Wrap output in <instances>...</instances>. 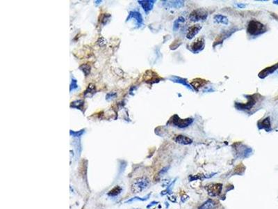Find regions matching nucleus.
<instances>
[{"mask_svg": "<svg viewBox=\"0 0 278 209\" xmlns=\"http://www.w3.org/2000/svg\"><path fill=\"white\" fill-rule=\"evenodd\" d=\"M266 30L265 25L255 20H252L249 22L247 28L248 33L251 36H259L265 32Z\"/></svg>", "mask_w": 278, "mask_h": 209, "instance_id": "f257e3e1", "label": "nucleus"}, {"mask_svg": "<svg viewBox=\"0 0 278 209\" xmlns=\"http://www.w3.org/2000/svg\"><path fill=\"white\" fill-rule=\"evenodd\" d=\"M150 184V180L147 177H141L134 181L131 185V191L133 193H138L148 187Z\"/></svg>", "mask_w": 278, "mask_h": 209, "instance_id": "f03ea898", "label": "nucleus"}, {"mask_svg": "<svg viewBox=\"0 0 278 209\" xmlns=\"http://www.w3.org/2000/svg\"><path fill=\"white\" fill-rule=\"evenodd\" d=\"M171 122L173 126L177 127L179 128H186L193 124V118H187L186 119H182L181 118L179 117V116L177 114H175L172 116L171 119Z\"/></svg>", "mask_w": 278, "mask_h": 209, "instance_id": "7ed1b4c3", "label": "nucleus"}, {"mask_svg": "<svg viewBox=\"0 0 278 209\" xmlns=\"http://www.w3.org/2000/svg\"><path fill=\"white\" fill-rule=\"evenodd\" d=\"M208 17V12L204 8H197L193 11L189 15V19L192 22L204 21Z\"/></svg>", "mask_w": 278, "mask_h": 209, "instance_id": "20e7f679", "label": "nucleus"}, {"mask_svg": "<svg viewBox=\"0 0 278 209\" xmlns=\"http://www.w3.org/2000/svg\"><path fill=\"white\" fill-rule=\"evenodd\" d=\"M205 188H206L209 196L216 197L221 192L223 185L220 183H211L206 185Z\"/></svg>", "mask_w": 278, "mask_h": 209, "instance_id": "39448f33", "label": "nucleus"}, {"mask_svg": "<svg viewBox=\"0 0 278 209\" xmlns=\"http://www.w3.org/2000/svg\"><path fill=\"white\" fill-rule=\"evenodd\" d=\"M205 45V41L203 37L197 38L191 45V50L193 53L197 54L204 49Z\"/></svg>", "mask_w": 278, "mask_h": 209, "instance_id": "423d86ee", "label": "nucleus"}, {"mask_svg": "<svg viewBox=\"0 0 278 209\" xmlns=\"http://www.w3.org/2000/svg\"><path fill=\"white\" fill-rule=\"evenodd\" d=\"M254 96H248L249 98H248V103L246 104H240L239 103H235V106L238 110H250L252 109L253 107L255 105V104L257 103V100L255 98H254Z\"/></svg>", "mask_w": 278, "mask_h": 209, "instance_id": "0eeeda50", "label": "nucleus"}, {"mask_svg": "<svg viewBox=\"0 0 278 209\" xmlns=\"http://www.w3.org/2000/svg\"><path fill=\"white\" fill-rule=\"evenodd\" d=\"M135 19L136 25H137L138 28L142 27L143 25V19L142 15H141V13L138 11H130L129 13L128 17L127 18V21H129L130 19Z\"/></svg>", "mask_w": 278, "mask_h": 209, "instance_id": "6e6552de", "label": "nucleus"}, {"mask_svg": "<svg viewBox=\"0 0 278 209\" xmlns=\"http://www.w3.org/2000/svg\"><path fill=\"white\" fill-rule=\"evenodd\" d=\"M202 29V26L200 25L199 24H194V25L189 27L187 31H186V36L188 39H192L196 36L199 31H200V29Z\"/></svg>", "mask_w": 278, "mask_h": 209, "instance_id": "1a4fd4ad", "label": "nucleus"}, {"mask_svg": "<svg viewBox=\"0 0 278 209\" xmlns=\"http://www.w3.org/2000/svg\"><path fill=\"white\" fill-rule=\"evenodd\" d=\"M138 4L142 6V8H143V10L145 12L146 14H148V13L150 12V11L152 10L153 8L154 4L155 1L154 0H145V1H143V0H141V1H138Z\"/></svg>", "mask_w": 278, "mask_h": 209, "instance_id": "9d476101", "label": "nucleus"}, {"mask_svg": "<svg viewBox=\"0 0 278 209\" xmlns=\"http://www.w3.org/2000/svg\"><path fill=\"white\" fill-rule=\"evenodd\" d=\"M163 5L166 8H179L184 5V1H163Z\"/></svg>", "mask_w": 278, "mask_h": 209, "instance_id": "9b49d317", "label": "nucleus"}, {"mask_svg": "<svg viewBox=\"0 0 278 209\" xmlns=\"http://www.w3.org/2000/svg\"><path fill=\"white\" fill-rule=\"evenodd\" d=\"M277 69H278V63L273 65V66H271L266 68V69L261 70V71L259 73V77L261 79L265 78L266 77H267L268 76H269L270 74H272L273 72H275Z\"/></svg>", "mask_w": 278, "mask_h": 209, "instance_id": "f8f14e48", "label": "nucleus"}, {"mask_svg": "<svg viewBox=\"0 0 278 209\" xmlns=\"http://www.w3.org/2000/svg\"><path fill=\"white\" fill-rule=\"evenodd\" d=\"M169 79H170V80H171L172 82H173L182 84V85H183L184 86H185V87L187 88L188 89L193 92V88H192V87H191L190 85H188V82H187V80H186V79H184V78H179V77H177V76H172L171 77H170Z\"/></svg>", "mask_w": 278, "mask_h": 209, "instance_id": "ddd939ff", "label": "nucleus"}, {"mask_svg": "<svg viewBox=\"0 0 278 209\" xmlns=\"http://www.w3.org/2000/svg\"><path fill=\"white\" fill-rule=\"evenodd\" d=\"M207 83H208V82L205 80V79L201 78H196L193 79L192 82H191V86L192 87V88H195L196 91H198L200 88L204 87V86L205 85H207Z\"/></svg>", "mask_w": 278, "mask_h": 209, "instance_id": "4468645a", "label": "nucleus"}, {"mask_svg": "<svg viewBox=\"0 0 278 209\" xmlns=\"http://www.w3.org/2000/svg\"><path fill=\"white\" fill-rule=\"evenodd\" d=\"M175 141L177 143H178V144H184V145L191 144H192V142H193V140H191V138L186 137V136L182 135H177V137L175 138Z\"/></svg>", "mask_w": 278, "mask_h": 209, "instance_id": "2eb2a0df", "label": "nucleus"}, {"mask_svg": "<svg viewBox=\"0 0 278 209\" xmlns=\"http://www.w3.org/2000/svg\"><path fill=\"white\" fill-rule=\"evenodd\" d=\"M235 30V29H231V30H228V31H224V32L221 34H220L219 36H218V37L217 38V40H216V44H220V43H222L223 42V40L226 39V38H227L228 37H229L230 36H231L232 34H233Z\"/></svg>", "mask_w": 278, "mask_h": 209, "instance_id": "dca6fc26", "label": "nucleus"}, {"mask_svg": "<svg viewBox=\"0 0 278 209\" xmlns=\"http://www.w3.org/2000/svg\"><path fill=\"white\" fill-rule=\"evenodd\" d=\"M258 127L259 129H264L267 132L270 131L271 130L270 117H267L262 121H259L258 123Z\"/></svg>", "mask_w": 278, "mask_h": 209, "instance_id": "f3484780", "label": "nucleus"}, {"mask_svg": "<svg viewBox=\"0 0 278 209\" xmlns=\"http://www.w3.org/2000/svg\"><path fill=\"white\" fill-rule=\"evenodd\" d=\"M214 20H215V21L217 22V23L225 24V25H227V24H228L229 23L228 18L223 15H220V14L216 15L215 16H214Z\"/></svg>", "mask_w": 278, "mask_h": 209, "instance_id": "a211bd4d", "label": "nucleus"}, {"mask_svg": "<svg viewBox=\"0 0 278 209\" xmlns=\"http://www.w3.org/2000/svg\"><path fill=\"white\" fill-rule=\"evenodd\" d=\"M216 206V202L212 199H209L205 201L202 205L200 206L199 209H213Z\"/></svg>", "mask_w": 278, "mask_h": 209, "instance_id": "6ab92c4d", "label": "nucleus"}, {"mask_svg": "<svg viewBox=\"0 0 278 209\" xmlns=\"http://www.w3.org/2000/svg\"><path fill=\"white\" fill-rule=\"evenodd\" d=\"M84 104V101L82 100H79V101H75L74 102H72L71 104H70V108H76L77 110H82Z\"/></svg>", "mask_w": 278, "mask_h": 209, "instance_id": "aec40b11", "label": "nucleus"}, {"mask_svg": "<svg viewBox=\"0 0 278 209\" xmlns=\"http://www.w3.org/2000/svg\"><path fill=\"white\" fill-rule=\"evenodd\" d=\"M95 93V86L93 85H90L87 88V89L84 92V96H89V94H92L93 95Z\"/></svg>", "mask_w": 278, "mask_h": 209, "instance_id": "412c9836", "label": "nucleus"}, {"mask_svg": "<svg viewBox=\"0 0 278 209\" xmlns=\"http://www.w3.org/2000/svg\"><path fill=\"white\" fill-rule=\"evenodd\" d=\"M185 21V19L183 17H179L178 18V19L176 20L174 22V24H173V30L175 31H177L178 30L179 27V23L180 22H184Z\"/></svg>", "mask_w": 278, "mask_h": 209, "instance_id": "4be33fe9", "label": "nucleus"}, {"mask_svg": "<svg viewBox=\"0 0 278 209\" xmlns=\"http://www.w3.org/2000/svg\"><path fill=\"white\" fill-rule=\"evenodd\" d=\"M79 69H80V70H81L82 71L84 72V75H85V76H88V75L90 74V66L89 65L83 64L82 66H81L80 67H79Z\"/></svg>", "mask_w": 278, "mask_h": 209, "instance_id": "5701e85b", "label": "nucleus"}, {"mask_svg": "<svg viewBox=\"0 0 278 209\" xmlns=\"http://www.w3.org/2000/svg\"><path fill=\"white\" fill-rule=\"evenodd\" d=\"M77 88H78V85H77V80H76V79H72L71 85H70V92H72V91H74L75 89H77Z\"/></svg>", "mask_w": 278, "mask_h": 209, "instance_id": "b1692460", "label": "nucleus"}, {"mask_svg": "<svg viewBox=\"0 0 278 209\" xmlns=\"http://www.w3.org/2000/svg\"><path fill=\"white\" fill-rule=\"evenodd\" d=\"M84 133V130H81L78 132H74L72 130H70V135L73 136V137H80V136Z\"/></svg>", "mask_w": 278, "mask_h": 209, "instance_id": "393cba45", "label": "nucleus"}, {"mask_svg": "<svg viewBox=\"0 0 278 209\" xmlns=\"http://www.w3.org/2000/svg\"><path fill=\"white\" fill-rule=\"evenodd\" d=\"M236 6H238L239 8H245L246 5L245 4H236Z\"/></svg>", "mask_w": 278, "mask_h": 209, "instance_id": "a878e982", "label": "nucleus"}, {"mask_svg": "<svg viewBox=\"0 0 278 209\" xmlns=\"http://www.w3.org/2000/svg\"><path fill=\"white\" fill-rule=\"evenodd\" d=\"M273 3L275 4H278V1H273Z\"/></svg>", "mask_w": 278, "mask_h": 209, "instance_id": "bb28decb", "label": "nucleus"}]
</instances>
